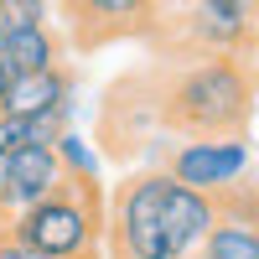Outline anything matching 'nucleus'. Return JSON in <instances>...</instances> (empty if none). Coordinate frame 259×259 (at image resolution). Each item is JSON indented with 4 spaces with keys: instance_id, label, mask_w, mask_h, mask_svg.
<instances>
[{
    "instance_id": "8",
    "label": "nucleus",
    "mask_w": 259,
    "mask_h": 259,
    "mask_svg": "<svg viewBox=\"0 0 259 259\" xmlns=\"http://www.w3.org/2000/svg\"><path fill=\"white\" fill-rule=\"evenodd\" d=\"M254 16H259V0H197V6H192V26H197L202 41L228 47V41L244 36V26Z\"/></svg>"
},
{
    "instance_id": "1",
    "label": "nucleus",
    "mask_w": 259,
    "mask_h": 259,
    "mask_svg": "<svg viewBox=\"0 0 259 259\" xmlns=\"http://www.w3.org/2000/svg\"><path fill=\"white\" fill-rule=\"evenodd\" d=\"M218 223L207 192L182 187L177 177H140L130 182L119 197V218H114V254L119 259H187L192 249H202L207 228Z\"/></svg>"
},
{
    "instance_id": "6",
    "label": "nucleus",
    "mask_w": 259,
    "mask_h": 259,
    "mask_svg": "<svg viewBox=\"0 0 259 259\" xmlns=\"http://www.w3.org/2000/svg\"><path fill=\"white\" fill-rule=\"evenodd\" d=\"M68 6L73 31H83V47H99V41L119 36L135 16H145L156 0H62Z\"/></svg>"
},
{
    "instance_id": "5",
    "label": "nucleus",
    "mask_w": 259,
    "mask_h": 259,
    "mask_svg": "<svg viewBox=\"0 0 259 259\" xmlns=\"http://www.w3.org/2000/svg\"><path fill=\"white\" fill-rule=\"evenodd\" d=\"M68 177L57 161L52 145H21V150H6L0 156V212L6 207H31L41 202L47 192H57V182Z\"/></svg>"
},
{
    "instance_id": "9",
    "label": "nucleus",
    "mask_w": 259,
    "mask_h": 259,
    "mask_svg": "<svg viewBox=\"0 0 259 259\" xmlns=\"http://www.w3.org/2000/svg\"><path fill=\"white\" fill-rule=\"evenodd\" d=\"M52 57H57V47H52V36L41 31V26L6 31V36H0V62L11 68V78H16V73H41V68H52Z\"/></svg>"
},
{
    "instance_id": "4",
    "label": "nucleus",
    "mask_w": 259,
    "mask_h": 259,
    "mask_svg": "<svg viewBox=\"0 0 259 259\" xmlns=\"http://www.w3.org/2000/svg\"><path fill=\"white\" fill-rule=\"evenodd\" d=\"M249 171V145L239 135H207V140H192L171 156V177L182 187H197V192H218L233 187V177Z\"/></svg>"
},
{
    "instance_id": "12",
    "label": "nucleus",
    "mask_w": 259,
    "mask_h": 259,
    "mask_svg": "<svg viewBox=\"0 0 259 259\" xmlns=\"http://www.w3.org/2000/svg\"><path fill=\"white\" fill-rule=\"evenodd\" d=\"M52 150H57L62 171H83V177H99V161H94V150L83 145L78 135H68V130H62V135L52 140Z\"/></svg>"
},
{
    "instance_id": "10",
    "label": "nucleus",
    "mask_w": 259,
    "mask_h": 259,
    "mask_svg": "<svg viewBox=\"0 0 259 259\" xmlns=\"http://www.w3.org/2000/svg\"><path fill=\"white\" fill-rule=\"evenodd\" d=\"M207 259H259V228L244 218H223L207 228Z\"/></svg>"
},
{
    "instance_id": "11",
    "label": "nucleus",
    "mask_w": 259,
    "mask_h": 259,
    "mask_svg": "<svg viewBox=\"0 0 259 259\" xmlns=\"http://www.w3.org/2000/svg\"><path fill=\"white\" fill-rule=\"evenodd\" d=\"M47 21V0H0V31H26Z\"/></svg>"
},
{
    "instance_id": "14",
    "label": "nucleus",
    "mask_w": 259,
    "mask_h": 259,
    "mask_svg": "<svg viewBox=\"0 0 259 259\" xmlns=\"http://www.w3.org/2000/svg\"><path fill=\"white\" fill-rule=\"evenodd\" d=\"M6 83H11V68H6V62H0V99H6Z\"/></svg>"
},
{
    "instance_id": "7",
    "label": "nucleus",
    "mask_w": 259,
    "mask_h": 259,
    "mask_svg": "<svg viewBox=\"0 0 259 259\" xmlns=\"http://www.w3.org/2000/svg\"><path fill=\"white\" fill-rule=\"evenodd\" d=\"M68 99V78H62L57 68H41V73H16L6 83V99H0V114H41L52 109V104Z\"/></svg>"
},
{
    "instance_id": "2",
    "label": "nucleus",
    "mask_w": 259,
    "mask_h": 259,
    "mask_svg": "<svg viewBox=\"0 0 259 259\" xmlns=\"http://www.w3.org/2000/svg\"><path fill=\"white\" fill-rule=\"evenodd\" d=\"M161 119L171 130L197 135V140H207V135H239L244 119H249V83L223 57L192 62V68L166 89Z\"/></svg>"
},
{
    "instance_id": "13",
    "label": "nucleus",
    "mask_w": 259,
    "mask_h": 259,
    "mask_svg": "<svg viewBox=\"0 0 259 259\" xmlns=\"http://www.w3.org/2000/svg\"><path fill=\"white\" fill-rule=\"evenodd\" d=\"M0 259H52V254H41L31 244H21L16 233H6V239H0Z\"/></svg>"
},
{
    "instance_id": "15",
    "label": "nucleus",
    "mask_w": 259,
    "mask_h": 259,
    "mask_svg": "<svg viewBox=\"0 0 259 259\" xmlns=\"http://www.w3.org/2000/svg\"><path fill=\"white\" fill-rule=\"evenodd\" d=\"M0 36H6V31H0Z\"/></svg>"
},
{
    "instance_id": "3",
    "label": "nucleus",
    "mask_w": 259,
    "mask_h": 259,
    "mask_svg": "<svg viewBox=\"0 0 259 259\" xmlns=\"http://www.w3.org/2000/svg\"><path fill=\"white\" fill-rule=\"evenodd\" d=\"M99 197H94V177L68 182L62 177L57 192H47L41 202L21 207V218L11 223V233L21 244H31L52 259H73V254H89L99 239Z\"/></svg>"
}]
</instances>
